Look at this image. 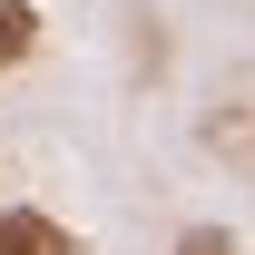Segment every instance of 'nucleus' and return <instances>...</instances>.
Returning <instances> with one entry per match:
<instances>
[{
	"label": "nucleus",
	"mask_w": 255,
	"mask_h": 255,
	"mask_svg": "<svg viewBox=\"0 0 255 255\" xmlns=\"http://www.w3.org/2000/svg\"><path fill=\"white\" fill-rule=\"evenodd\" d=\"M30 49H39V10H30V0H0V69L30 59Z\"/></svg>",
	"instance_id": "f03ea898"
},
{
	"label": "nucleus",
	"mask_w": 255,
	"mask_h": 255,
	"mask_svg": "<svg viewBox=\"0 0 255 255\" xmlns=\"http://www.w3.org/2000/svg\"><path fill=\"white\" fill-rule=\"evenodd\" d=\"M167 255H236V236H226V226H187Z\"/></svg>",
	"instance_id": "7ed1b4c3"
},
{
	"label": "nucleus",
	"mask_w": 255,
	"mask_h": 255,
	"mask_svg": "<svg viewBox=\"0 0 255 255\" xmlns=\"http://www.w3.org/2000/svg\"><path fill=\"white\" fill-rule=\"evenodd\" d=\"M0 255H79V236L39 206H0Z\"/></svg>",
	"instance_id": "f257e3e1"
}]
</instances>
